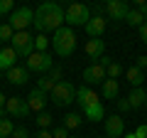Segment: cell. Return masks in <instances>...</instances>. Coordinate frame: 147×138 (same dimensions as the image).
<instances>
[{
	"mask_svg": "<svg viewBox=\"0 0 147 138\" xmlns=\"http://www.w3.org/2000/svg\"><path fill=\"white\" fill-rule=\"evenodd\" d=\"M12 131H15V123H12V118L0 116V138H10Z\"/></svg>",
	"mask_w": 147,
	"mask_h": 138,
	"instance_id": "7402d4cb",
	"label": "cell"
},
{
	"mask_svg": "<svg viewBox=\"0 0 147 138\" xmlns=\"http://www.w3.org/2000/svg\"><path fill=\"white\" fill-rule=\"evenodd\" d=\"M17 54H15V49L12 47H3L0 49V69L3 72H10L12 67H17Z\"/></svg>",
	"mask_w": 147,
	"mask_h": 138,
	"instance_id": "e0dca14e",
	"label": "cell"
},
{
	"mask_svg": "<svg viewBox=\"0 0 147 138\" xmlns=\"http://www.w3.org/2000/svg\"><path fill=\"white\" fill-rule=\"evenodd\" d=\"M10 138H30V131H27L25 126H17L15 131H12V136Z\"/></svg>",
	"mask_w": 147,
	"mask_h": 138,
	"instance_id": "4dcf8cb0",
	"label": "cell"
},
{
	"mask_svg": "<svg viewBox=\"0 0 147 138\" xmlns=\"http://www.w3.org/2000/svg\"><path fill=\"white\" fill-rule=\"evenodd\" d=\"M5 79L12 86H25L30 79V72H27V67H12L10 72H5Z\"/></svg>",
	"mask_w": 147,
	"mask_h": 138,
	"instance_id": "9a60e30c",
	"label": "cell"
},
{
	"mask_svg": "<svg viewBox=\"0 0 147 138\" xmlns=\"http://www.w3.org/2000/svg\"><path fill=\"white\" fill-rule=\"evenodd\" d=\"M145 106H147V99H145Z\"/></svg>",
	"mask_w": 147,
	"mask_h": 138,
	"instance_id": "60d3db41",
	"label": "cell"
},
{
	"mask_svg": "<svg viewBox=\"0 0 147 138\" xmlns=\"http://www.w3.org/2000/svg\"><path fill=\"white\" fill-rule=\"evenodd\" d=\"M5 116H7V118H25V116H30L27 99H22V96H12V99H7V104H5Z\"/></svg>",
	"mask_w": 147,
	"mask_h": 138,
	"instance_id": "9c48e42d",
	"label": "cell"
},
{
	"mask_svg": "<svg viewBox=\"0 0 147 138\" xmlns=\"http://www.w3.org/2000/svg\"><path fill=\"white\" fill-rule=\"evenodd\" d=\"M49 101H54V106H69V104H74V101H76V86H74L71 81L61 79V81L52 89Z\"/></svg>",
	"mask_w": 147,
	"mask_h": 138,
	"instance_id": "5b68a950",
	"label": "cell"
},
{
	"mask_svg": "<svg viewBox=\"0 0 147 138\" xmlns=\"http://www.w3.org/2000/svg\"><path fill=\"white\" fill-rule=\"evenodd\" d=\"M145 99H147V91L142 89V86H137V89L130 91V96H127V104H130V109L135 111V109H142V106H145Z\"/></svg>",
	"mask_w": 147,
	"mask_h": 138,
	"instance_id": "ac0fdd59",
	"label": "cell"
},
{
	"mask_svg": "<svg viewBox=\"0 0 147 138\" xmlns=\"http://www.w3.org/2000/svg\"><path fill=\"white\" fill-rule=\"evenodd\" d=\"M135 67H137V69H142V72L147 69V57H145V54H140V57L135 59Z\"/></svg>",
	"mask_w": 147,
	"mask_h": 138,
	"instance_id": "1f68e13d",
	"label": "cell"
},
{
	"mask_svg": "<svg viewBox=\"0 0 147 138\" xmlns=\"http://www.w3.org/2000/svg\"><path fill=\"white\" fill-rule=\"evenodd\" d=\"M118 109H120V111H130V104H127V99H120V101H118Z\"/></svg>",
	"mask_w": 147,
	"mask_h": 138,
	"instance_id": "d590c367",
	"label": "cell"
},
{
	"mask_svg": "<svg viewBox=\"0 0 147 138\" xmlns=\"http://www.w3.org/2000/svg\"><path fill=\"white\" fill-rule=\"evenodd\" d=\"M91 20V8L84 3H71V5L64 10V22L66 27H86V22Z\"/></svg>",
	"mask_w": 147,
	"mask_h": 138,
	"instance_id": "277c9868",
	"label": "cell"
},
{
	"mask_svg": "<svg viewBox=\"0 0 147 138\" xmlns=\"http://www.w3.org/2000/svg\"><path fill=\"white\" fill-rule=\"evenodd\" d=\"M86 54H88L91 59H96V62H98L100 57H103V52H105V42L100 37H96V40H88V42H86Z\"/></svg>",
	"mask_w": 147,
	"mask_h": 138,
	"instance_id": "2e32d148",
	"label": "cell"
},
{
	"mask_svg": "<svg viewBox=\"0 0 147 138\" xmlns=\"http://www.w3.org/2000/svg\"><path fill=\"white\" fill-rule=\"evenodd\" d=\"M34 123L39 126V131H47V128L52 126V113H47V111L37 113V116H34Z\"/></svg>",
	"mask_w": 147,
	"mask_h": 138,
	"instance_id": "cb8c5ba5",
	"label": "cell"
},
{
	"mask_svg": "<svg viewBox=\"0 0 147 138\" xmlns=\"http://www.w3.org/2000/svg\"><path fill=\"white\" fill-rule=\"evenodd\" d=\"M127 10H130V5L125 0H108L105 3V12H108L110 20H125Z\"/></svg>",
	"mask_w": 147,
	"mask_h": 138,
	"instance_id": "4fadbf2b",
	"label": "cell"
},
{
	"mask_svg": "<svg viewBox=\"0 0 147 138\" xmlns=\"http://www.w3.org/2000/svg\"><path fill=\"white\" fill-rule=\"evenodd\" d=\"M54 86H57V84H54V81L49 79V77H42V79H37V89H42L44 94H47V91L52 94V89H54Z\"/></svg>",
	"mask_w": 147,
	"mask_h": 138,
	"instance_id": "484cf974",
	"label": "cell"
},
{
	"mask_svg": "<svg viewBox=\"0 0 147 138\" xmlns=\"http://www.w3.org/2000/svg\"><path fill=\"white\" fill-rule=\"evenodd\" d=\"M105 25H108V22H105L103 15H93L88 22H86L84 30H86V35H88L91 40H96V37H100V35L105 32Z\"/></svg>",
	"mask_w": 147,
	"mask_h": 138,
	"instance_id": "5bb4252c",
	"label": "cell"
},
{
	"mask_svg": "<svg viewBox=\"0 0 147 138\" xmlns=\"http://www.w3.org/2000/svg\"><path fill=\"white\" fill-rule=\"evenodd\" d=\"M34 138H54V136H52L49 131H37V133H34Z\"/></svg>",
	"mask_w": 147,
	"mask_h": 138,
	"instance_id": "74e56055",
	"label": "cell"
},
{
	"mask_svg": "<svg viewBox=\"0 0 147 138\" xmlns=\"http://www.w3.org/2000/svg\"><path fill=\"white\" fill-rule=\"evenodd\" d=\"M125 136V121L120 113L105 118V138H123Z\"/></svg>",
	"mask_w": 147,
	"mask_h": 138,
	"instance_id": "7c38bea8",
	"label": "cell"
},
{
	"mask_svg": "<svg viewBox=\"0 0 147 138\" xmlns=\"http://www.w3.org/2000/svg\"><path fill=\"white\" fill-rule=\"evenodd\" d=\"M52 47L59 57H71L76 52V35L71 27H59L52 37Z\"/></svg>",
	"mask_w": 147,
	"mask_h": 138,
	"instance_id": "3957f363",
	"label": "cell"
},
{
	"mask_svg": "<svg viewBox=\"0 0 147 138\" xmlns=\"http://www.w3.org/2000/svg\"><path fill=\"white\" fill-rule=\"evenodd\" d=\"M69 138H76V136H69Z\"/></svg>",
	"mask_w": 147,
	"mask_h": 138,
	"instance_id": "ab89813d",
	"label": "cell"
},
{
	"mask_svg": "<svg viewBox=\"0 0 147 138\" xmlns=\"http://www.w3.org/2000/svg\"><path fill=\"white\" fill-rule=\"evenodd\" d=\"M135 138H147V123H140V126H137Z\"/></svg>",
	"mask_w": 147,
	"mask_h": 138,
	"instance_id": "836d02e7",
	"label": "cell"
},
{
	"mask_svg": "<svg viewBox=\"0 0 147 138\" xmlns=\"http://www.w3.org/2000/svg\"><path fill=\"white\" fill-rule=\"evenodd\" d=\"M47 94H44L42 89H32L30 91V96H27V106H30V113H42L44 109H47Z\"/></svg>",
	"mask_w": 147,
	"mask_h": 138,
	"instance_id": "8fae6325",
	"label": "cell"
},
{
	"mask_svg": "<svg viewBox=\"0 0 147 138\" xmlns=\"http://www.w3.org/2000/svg\"><path fill=\"white\" fill-rule=\"evenodd\" d=\"M140 40H142V42L147 44V22H145V25L140 27Z\"/></svg>",
	"mask_w": 147,
	"mask_h": 138,
	"instance_id": "8d00e7d4",
	"label": "cell"
},
{
	"mask_svg": "<svg viewBox=\"0 0 147 138\" xmlns=\"http://www.w3.org/2000/svg\"><path fill=\"white\" fill-rule=\"evenodd\" d=\"M125 22L130 27H142V25H145V15H142L140 10H135V8H130L127 15H125Z\"/></svg>",
	"mask_w": 147,
	"mask_h": 138,
	"instance_id": "ffe728a7",
	"label": "cell"
},
{
	"mask_svg": "<svg viewBox=\"0 0 147 138\" xmlns=\"http://www.w3.org/2000/svg\"><path fill=\"white\" fill-rule=\"evenodd\" d=\"M49 79L54 81V84H59V81H61V67H52V72H49Z\"/></svg>",
	"mask_w": 147,
	"mask_h": 138,
	"instance_id": "f546056e",
	"label": "cell"
},
{
	"mask_svg": "<svg viewBox=\"0 0 147 138\" xmlns=\"http://www.w3.org/2000/svg\"><path fill=\"white\" fill-rule=\"evenodd\" d=\"M32 25L39 30V35H44V32H57L59 27H64L61 5H57V3H42L34 12V22Z\"/></svg>",
	"mask_w": 147,
	"mask_h": 138,
	"instance_id": "6da1fadb",
	"label": "cell"
},
{
	"mask_svg": "<svg viewBox=\"0 0 147 138\" xmlns=\"http://www.w3.org/2000/svg\"><path fill=\"white\" fill-rule=\"evenodd\" d=\"M118 91H120V86H118V81L115 79H105L103 81V99H115L118 96Z\"/></svg>",
	"mask_w": 147,
	"mask_h": 138,
	"instance_id": "44dd1931",
	"label": "cell"
},
{
	"mask_svg": "<svg viewBox=\"0 0 147 138\" xmlns=\"http://www.w3.org/2000/svg\"><path fill=\"white\" fill-rule=\"evenodd\" d=\"M105 79H108V77H105V67H103L100 62H93V64H88V67L84 69V84H86V86L103 84Z\"/></svg>",
	"mask_w": 147,
	"mask_h": 138,
	"instance_id": "30bf717a",
	"label": "cell"
},
{
	"mask_svg": "<svg viewBox=\"0 0 147 138\" xmlns=\"http://www.w3.org/2000/svg\"><path fill=\"white\" fill-rule=\"evenodd\" d=\"M5 104H7V96L0 91V116H5Z\"/></svg>",
	"mask_w": 147,
	"mask_h": 138,
	"instance_id": "e575fe53",
	"label": "cell"
},
{
	"mask_svg": "<svg viewBox=\"0 0 147 138\" xmlns=\"http://www.w3.org/2000/svg\"><path fill=\"white\" fill-rule=\"evenodd\" d=\"M10 47L15 49V54L17 57H30L32 52H34V37H32L30 32H15V35H12V40H10Z\"/></svg>",
	"mask_w": 147,
	"mask_h": 138,
	"instance_id": "8992f818",
	"label": "cell"
},
{
	"mask_svg": "<svg viewBox=\"0 0 147 138\" xmlns=\"http://www.w3.org/2000/svg\"><path fill=\"white\" fill-rule=\"evenodd\" d=\"M54 138H69V131L64 126H59V128H54V133H52Z\"/></svg>",
	"mask_w": 147,
	"mask_h": 138,
	"instance_id": "d6a6232c",
	"label": "cell"
},
{
	"mask_svg": "<svg viewBox=\"0 0 147 138\" xmlns=\"http://www.w3.org/2000/svg\"><path fill=\"white\" fill-rule=\"evenodd\" d=\"M76 104L81 106V111H84V116L88 118L91 123H96V121H103L105 118V109H103V104H100V99H98V94H96L91 86H79L76 89Z\"/></svg>",
	"mask_w": 147,
	"mask_h": 138,
	"instance_id": "7a4b0ae2",
	"label": "cell"
},
{
	"mask_svg": "<svg viewBox=\"0 0 147 138\" xmlns=\"http://www.w3.org/2000/svg\"><path fill=\"white\" fill-rule=\"evenodd\" d=\"M123 138H135V133H125V136H123Z\"/></svg>",
	"mask_w": 147,
	"mask_h": 138,
	"instance_id": "f35d334b",
	"label": "cell"
},
{
	"mask_svg": "<svg viewBox=\"0 0 147 138\" xmlns=\"http://www.w3.org/2000/svg\"><path fill=\"white\" fill-rule=\"evenodd\" d=\"M32 22H34V12L30 8H15V12L7 17V25L12 27V32H25Z\"/></svg>",
	"mask_w": 147,
	"mask_h": 138,
	"instance_id": "ba28073f",
	"label": "cell"
},
{
	"mask_svg": "<svg viewBox=\"0 0 147 138\" xmlns=\"http://www.w3.org/2000/svg\"><path fill=\"white\" fill-rule=\"evenodd\" d=\"M81 121H84V118H81L79 113H66V116H64V128H66V131H74V128L81 126Z\"/></svg>",
	"mask_w": 147,
	"mask_h": 138,
	"instance_id": "603a6c76",
	"label": "cell"
},
{
	"mask_svg": "<svg viewBox=\"0 0 147 138\" xmlns=\"http://www.w3.org/2000/svg\"><path fill=\"white\" fill-rule=\"evenodd\" d=\"M15 12V3L12 0H0V15H12Z\"/></svg>",
	"mask_w": 147,
	"mask_h": 138,
	"instance_id": "f1b7e54d",
	"label": "cell"
},
{
	"mask_svg": "<svg viewBox=\"0 0 147 138\" xmlns=\"http://www.w3.org/2000/svg\"><path fill=\"white\" fill-rule=\"evenodd\" d=\"M120 74H123V67L118 62H110L108 67H105V77H108V79H115L118 81V77H120Z\"/></svg>",
	"mask_w": 147,
	"mask_h": 138,
	"instance_id": "d4e9b609",
	"label": "cell"
},
{
	"mask_svg": "<svg viewBox=\"0 0 147 138\" xmlns=\"http://www.w3.org/2000/svg\"><path fill=\"white\" fill-rule=\"evenodd\" d=\"M47 47H49V40L44 35H37L34 37V52H47Z\"/></svg>",
	"mask_w": 147,
	"mask_h": 138,
	"instance_id": "83f0119b",
	"label": "cell"
},
{
	"mask_svg": "<svg viewBox=\"0 0 147 138\" xmlns=\"http://www.w3.org/2000/svg\"><path fill=\"white\" fill-rule=\"evenodd\" d=\"M125 77H127V81H130V86H132V89L142 86V81H145V72H142V69H137L135 64H132L130 69H125Z\"/></svg>",
	"mask_w": 147,
	"mask_h": 138,
	"instance_id": "d6986e66",
	"label": "cell"
},
{
	"mask_svg": "<svg viewBox=\"0 0 147 138\" xmlns=\"http://www.w3.org/2000/svg\"><path fill=\"white\" fill-rule=\"evenodd\" d=\"M54 59L49 52H32L27 57V72H34V74H44V72H52Z\"/></svg>",
	"mask_w": 147,
	"mask_h": 138,
	"instance_id": "52a82bcc",
	"label": "cell"
},
{
	"mask_svg": "<svg viewBox=\"0 0 147 138\" xmlns=\"http://www.w3.org/2000/svg\"><path fill=\"white\" fill-rule=\"evenodd\" d=\"M12 35H15V32H12V27L7 25V22H3V25H0V42H10Z\"/></svg>",
	"mask_w": 147,
	"mask_h": 138,
	"instance_id": "4316f807",
	"label": "cell"
}]
</instances>
